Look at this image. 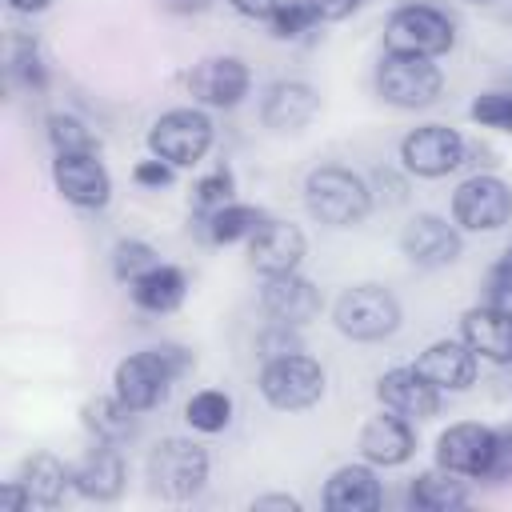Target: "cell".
<instances>
[{"instance_id":"obj_1","label":"cell","mask_w":512,"mask_h":512,"mask_svg":"<svg viewBox=\"0 0 512 512\" xmlns=\"http://www.w3.org/2000/svg\"><path fill=\"white\" fill-rule=\"evenodd\" d=\"M188 368H192V356L180 344H156V348L132 352L116 364V396L128 408L148 412L168 396L172 380L184 376Z\"/></svg>"},{"instance_id":"obj_2","label":"cell","mask_w":512,"mask_h":512,"mask_svg":"<svg viewBox=\"0 0 512 512\" xmlns=\"http://www.w3.org/2000/svg\"><path fill=\"white\" fill-rule=\"evenodd\" d=\"M304 204H308L312 220H320L328 228H352V224H360L368 216L372 192L352 168L320 164L304 180Z\"/></svg>"},{"instance_id":"obj_3","label":"cell","mask_w":512,"mask_h":512,"mask_svg":"<svg viewBox=\"0 0 512 512\" xmlns=\"http://www.w3.org/2000/svg\"><path fill=\"white\" fill-rule=\"evenodd\" d=\"M376 92L392 108H428L444 92V72L432 56L384 52L376 64Z\"/></svg>"},{"instance_id":"obj_4","label":"cell","mask_w":512,"mask_h":512,"mask_svg":"<svg viewBox=\"0 0 512 512\" xmlns=\"http://www.w3.org/2000/svg\"><path fill=\"white\" fill-rule=\"evenodd\" d=\"M332 320L348 340L372 344L400 328V300L384 284H352L340 292Z\"/></svg>"},{"instance_id":"obj_5","label":"cell","mask_w":512,"mask_h":512,"mask_svg":"<svg viewBox=\"0 0 512 512\" xmlns=\"http://www.w3.org/2000/svg\"><path fill=\"white\" fill-rule=\"evenodd\" d=\"M148 480L164 500H192L208 484V452L188 436H164L148 452Z\"/></svg>"},{"instance_id":"obj_6","label":"cell","mask_w":512,"mask_h":512,"mask_svg":"<svg viewBox=\"0 0 512 512\" xmlns=\"http://www.w3.org/2000/svg\"><path fill=\"white\" fill-rule=\"evenodd\" d=\"M384 44L388 52H412V56H440L456 44L452 20L432 8V4H404L388 16L384 24Z\"/></svg>"},{"instance_id":"obj_7","label":"cell","mask_w":512,"mask_h":512,"mask_svg":"<svg viewBox=\"0 0 512 512\" xmlns=\"http://www.w3.org/2000/svg\"><path fill=\"white\" fill-rule=\"evenodd\" d=\"M260 396L280 412H304L324 396V368L304 352L280 356V360H264Z\"/></svg>"},{"instance_id":"obj_8","label":"cell","mask_w":512,"mask_h":512,"mask_svg":"<svg viewBox=\"0 0 512 512\" xmlns=\"http://www.w3.org/2000/svg\"><path fill=\"white\" fill-rule=\"evenodd\" d=\"M148 148L172 168H192L212 148V120L200 108H172L152 124Z\"/></svg>"},{"instance_id":"obj_9","label":"cell","mask_w":512,"mask_h":512,"mask_svg":"<svg viewBox=\"0 0 512 512\" xmlns=\"http://www.w3.org/2000/svg\"><path fill=\"white\" fill-rule=\"evenodd\" d=\"M452 220L468 232H496L512 220V188L500 176H468L452 192Z\"/></svg>"},{"instance_id":"obj_10","label":"cell","mask_w":512,"mask_h":512,"mask_svg":"<svg viewBox=\"0 0 512 512\" xmlns=\"http://www.w3.org/2000/svg\"><path fill=\"white\" fill-rule=\"evenodd\" d=\"M400 160L412 176H424V180L448 176L452 168L464 164V136L448 124H420L404 136Z\"/></svg>"},{"instance_id":"obj_11","label":"cell","mask_w":512,"mask_h":512,"mask_svg":"<svg viewBox=\"0 0 512 512\" xmlns=\"http://www.w3.org/2000/svg\"><path fill=\"white\" fill-rule=\"evenodd\" d=\"M252 72L240 56H204L188 72V92L208 108H236L248 96Z\"/></svg>"},{"instance_id":"obj_12","label":"cell","mask_w":512,"mask_h":512,"mask_svg":"<svg viewBox=\"0 0 512 512\" xmlns=\"http://www.w3.org/2000/svg\"><path fill=\"white\" fill-rule=\"evenodd\" d=\"M464 240H460V228L448 224L444 216L436 212H420L404 224L400 232V252L416 264V268H444L460 256Z\"/></svg>"},{"instance_id":"obj_13","label":"cell","mask_w":512,"mask_h":512,"mask_svg":"<svg viewBox=\"0 0 512 512\" xmlns=\"http://www.w3.org/2000/svg\"><path fill=\"white\" fill-rule=\"evenodd\" d=\"M52 180H56V192L76 208H104L108 196H112V176L96 160V152L56 156L52 160Z\"/></svg>"},{"instance_id":"obj_14","label":"cell","mask_w":512,"mask_h":512,"mask_svg":"<svg viewBox=\"0 0 512 512\" xmlns=\"http://www.w3.org/2000/svg\"><path fill=\"white\" fill-rule=\"evenodd\" d=\"M248 260L260 276H280V272H296L304 260V232L288 220H264L252 236H248Z\"/></svg>"},{"instance_id":"obj_15","label":"cell","mask_w":512,"mask_h":512,"mask_svg":"<svg viewBox=\"0 0 512 512\" xmlns=\"http://www.w3.org/2000/svg\"><path fill=\"white\" fill-rule=\"evenodd\" d=\"M260 308L268 312V320H280V324H296L300 328L312 316H320V288L308 276H300V272L264 276Z\"/></svg>"},{"instance_id":"obj_16","label":"cell","mask_w":512,"mask_h":512,"mask_svg":"<svg viewBox=\"0 0 512 512\" xmlns=\"http://www.w3.org/2000/svg\"><path fill=\"white\" fill-rule=\"evenodd\" d=\"M376 400H380L384 408H392L396 416L420 424V420L436 416V408H440V388H432V384L416 372V364H412V368H388V372L376 380Z\"/></svg>"},{"instance_id":"obj_17","label":"cell","mask_w":512,"mask_h":512,"mask_svg":"<svg viewBox=\"0 0 512 512\" xmlns=\"http://www.w3.org/2000/svg\"><path fill=\"white\" fill-rule=\"evenodd\" d=\"M320 112V96L308 80H276L260 100V120L272 132H300Z\"/></svg>"},{"instance_id":"obj_18","label":"cell","mask_w":512,"mask_h":512,"mask_svg":"<svg viewBox=\"0 0 512 512\" xmlns=\"http://www.w3.org/2000/svg\"><path fill=\"white\" fill-rule=\"evenodd\" d=\"M488 456H492V428L472 424V420L452 424L436 440V464L448 468V472H456V476L480 480L484 468H488Z\"/></svg>"},{"instance_id":"obj_19","label":"cell","mask_w":512,"mask_h":512,"mask_svg":"<svg viewBox=\"0 0 512 512\" xmlns=\"http://www.w3.org/2000/svg\"><path fill=\"white\" fill-rule=\"evenodd\" d=\"M476 352L464 340H436L416 356V372L440 392H464L476 380Z\"/></svg>"},{"instance_id":"obj_20","label":"cell","mask_w":512,"mask_h":512,"mask_svg":"<svg viewBox=\"0 0 512 512\" xmlns=\"http://www.w3.org/2000/svg\"><path fill=\"white\" fill-rule=\"evenodd\" d=\"M460 340L492 364H508L512 360V312L500 304H480L468 308L460 320Z\"/></svg>"},{"instance_id":"obj_21","label":"cell","mask_w":512,"mask_h":512,"mask_svg":"<svg viewBox=\"0 0 512 512\" xmlns=\"http://www.w3.org/2000/svg\"><path fill=\"white\" fill-rule=\"evenodd\" d=\"M360 456L376 468H396L412 456V420L396 416L392 408L368 416V424L360 428Z\"/></svg>"},{"instance_id":"obj_22","label":"cell","mask_w":512,"mask_h":512,"mask_svg":"<svg viewBox=\"0 0 512 512\" xmlns=\"http://www.w3.org/2000/svg\"><path fill=\"white\" fill-rule=\"evenodd\" d=\"M72 488L84 496V500H116L124 492V460L116 452V444H104L96 440L72 468Z\"/></svg>"},{"instance_id":"obj_23","label":"cell","mask_w":512,"mask_h":512,"mask_svg":"<svg viewBox=\"0 0 512 512\" xmlns=\"http://www.w3.org/2000/svg\"><path fill=\"white\" fill-rule=\"evenodd\" d=\"M380 504H384V488H380L372 464H344L324 484L328 512H376Z\"/></svg>"},{"instance_id":"obj_24","label":"cell","mask_w":512,"mask_h":512,"mask_svg":"<svg viewBox=\"0 0 512 512\" xmlns=\"http://www.w3.org/2000/svg\"><path fill=\"white\" fill-rule=\"evenodd\" d=\"M16 480L28 488L32 504H40V508H56V504L64 500V492L72 488V468H64L52 452H32V456L20 464Z\"/></svg>"},{"instance_id":"obj_25","label":"cell","mask_w":512,"mask_h":512,"mask_svg":"<svg viewBox=\"0 0 512 512\" xmlns=\"http://www.w3.org/2000/svg\"><path fill=\"white\" fill-rule=\"evenodd\" d=\"M128 292H132V304H136V308L160 316V312L180 308V300H184V292H188V280H184V272H180L176 264H156L152 272H144L140 280H132Z\"/></svg>"},{"instance_id":"obj_26","label":"cell","mask_w":512,"mask_h":512,"mask_svg":"<svg viewBox=\"0 0 512 512\" xmlns=\"http://www.w3.org/2000/svg\"><path fill=\"white\" fill-rule=\"evenodd\" d=\"M80 420L92 432V440L104 444H124L136 432V408H128L120 396H92L80 408Z\"/></svg>"},{"instance_id":"obj_27","label":"cell","mask_w":512,"mask_h":512,"mask_svg":"<svg viewBox=\"0 0 512 512\" xmlns=\"http://www.w3.org/2000/svg\"><path fill=\"white\" fill-rule=\"evenodd\" d=\"M408 504L412 508H424V512H448V508H460L468 504V488L456 472L448 468H432V472H420L408 488Z\"/></svg>"},{"instance_id":"obj_28","label":"cell","mask_w":512,"mask_h":512,"mask_svg":"<svg viewBox=\"0 0 512 512\" xmlns=\"http://www.w3.org/2000/svg\"><path fill=\"white\" fill-rule=\"evenodd\" d=\"M268 216L256 208V204H224L216 212L204 216V228H208V240L212 244H232V240H248Z\"/></svg>"},{"instance_id":"obj_29","label":"cell","mask_w":512,"mask_h":512,"mask_svg":"<svg viewBox=\"0 0 512 512\" xmlns=\"http://www.w3.org/2000/svg\"><path fill=\"white\" fill-rule=\"evenodd\" d=\"M184 420H188L196 432H204V436L224 432V428L232 424V396L220 392V388H200V392L184 404Z\"/></svg>"},{"instance_id":"obj_30","label":"cell","mask_w":512,"mask_h":512,"mask_svg":"<svg viewBox=\"0 0 512 512\" xmlns=\"http://www.w3.org/2000/svg\"><path fill=\"white\" fill-rule=\"evenodd\" d=\"M48 144L56 156H80V152H96L100 140L92 136V128L68 112H52L48 116Z\"/></svg>"},{"instance_id":"obj_31","label":"cell","mask_w":512,"mask_h":512,"mask_svg":"<svg viewBox=\"0 0 512 512\" xmlns=\"http://www.w3.org/2000/svg\"><path fill=\"white\" fill-rule=\"evenodd\" d=\"M156 264H160V256H156V248L144 244V240H120V244L112 248V272H116L120 284L140 280V276L152 272Z\"/></svg>"},{"instance_id":"obj_32","label":"cell","mask_w":512,"mask_h":512,"mask_svg":"<svg viewBox=\"0 0 512 512\" xmlns=\"http://www.w3.org/2000/svg\"><path fill=\"white\" fill-rule=\"evenodd\" d=\"M312 24H316V16H312L308 0H280V8L268 16V28H272L276 40H296V36H304Z\"/></svg>"},{"instance_id":"obj_33","label":"cell","mask_w":512,"mask_h":512,"mask_svg":"<svg viewBox=\"0 0 512 512\" xmlns=\"http://www.w3.org/2000/svg\"><path fill=\"white\" fill-rule=\"evenodd\" d=\"M232 192H236L232 172H228V168H216V172H208V176L192 188V204H196V212H200V216H208V212H216V208L232 204Z\"/></svg>"},{"instance_id":"obj_34","label":"cell","mask_w":512,"mask_h":512,"mask_svg":"<svg viewBox=\"0 0 512 512\" xmlns=\"http://www.w3.org/2000/svg\"><path fill=\"white\" fill-rule=\"evenodd\" d=\"M8 72H12V80H20L24 88H44V64H40V52H36V44L32 40H24V36H16L12 40V56H8Z\"/></svg>"},{"instance_id":"obj_35","label":"cell","mask_w":512,"mask_h":512,"mask_svg":"<svg viewBox=\"0 0 512 512\" xmlns=\"http://www.w3.org/2000/svg\"><path fill=\"white\" fill-rule=\"evenodd\" d=\"M468 112H472V120L484 124V128L512 132V92H480Z\"/></svg>"},{"instance_id":"obj_36","label":"cell","mask_w":512,"mask_h":512,"mask_svg":"<svg viewBox=\"0 0 512 512\" xmlns=\"http://www.w3.org/2000/svg\"><path fill=\"white\" fill-rule=\"evenodd\" d=\"M256 348H260L264 360H280V356H296V352H304V340H300L296 324H280V320H272V324L256 336Z\"/></svg>"},{"instance_id":"obj_37","label":"cell","mask_w":512,"mask_h":512,"mask_svg":"<svg viewBox=\"0 0 512 512\" xmlns=\"http://www.w3.org/2000/svg\"><path fill=\"white\" fill-rule=\"evenodd\" d=\"M488 484H512V428H492V456L484 476Z\"/></svg>"},{"instance_id":"obj_38","label":"cell","mask_w":512,"mask_h":512,"mask_svg":"<svg viewBox=\"0 0 512 512\" xmlns=\"http://www.w3.org/2000/svg\"><path fill=\"white\" fill-rule=\"evenodd\" d=\"M484 288H488V304H500L504 296H512V244H508V248H504V256L488 268Z\"/></svg>"},{"instance_id":"obj_39","label":"cell","mask_w":512,"mask_h":512,"mask_svg":"<svg viewBox=\"0 0 512 512\" xmlns=\"http://www.w3.org/2000/svg\"><path fill=\"white\" fill-rule=\"evenodd\" d=\"M172 164L168 160H160V156H152V160H140L136 168H132V180L136 184H144V188H168L172 184Z\"/></svg>"},{"instance_id":"obj_40","label":"cell","mask_w":512,"mask_h":512,"mask_svg":"<svg viewBox=\"0 0 512 512\" xmlns=\"http://www.w3.org/2000/svg\"><path fill=\"white\" fill-rule=\"evenodd\" d=\"M360 4H364V0H308V8H312V16H316V24L344 20V16H352Z\"/></svg>"},{"instance_id":"obj_41","label":"cell","mask_w":512,"mask_h":512,"mask_svg":"<svg viewBox=\"0 0 512 512\" xmlns=\"http://www.w3.org/2000/svg\"><path fill=\"white\" fill-rule=\"evenodd\" d=\"M24 508H32L28 488H24L20 480H8V484L0 488V512H24Z\"/></svg>"},{"instance_id":"obj_42","label":"cell","mask_w":512,"mask_h":512,"mask_svg":"<svg viewBox=\"0 0 512 512\" xmlns=\"http://www.w3.org/2000/svg\"><path fill=\"white\" fill-rule=\"evenodd\" d=\"M240 16H248V20H268L276 8H280V0H228Z\"/></svg>"},{"instance_id":"obj_43","label":"cell","mask_w":512,"mask_h":512,"mask_svg":"<svg viewBox=\"0 0 512 512\" xmlns=\"http://www.w3.org/2000/svg\"><path fill=\"white\" fill-rule=\"evenodd\" d=\"M268 508L300 512V500H296V496H284V492H272V496H256V500H252V512H268Z\"/></svg>"},{"instance_id":"obj_44","label":"cell","mask_w":512,"mask_h":512,"mask_svg":"<svg viewBox=\"0 0 512 512\" xmlns=\"http://www.w3.org/2000/svg\"><path fill=\"white\" fill-rule=\"evenodd\" d=\"M52 0H8V8L12 12H44Z\"/></svg>"},{"instance_id":"obj_45","label":"cell","mask_w":512,"mask_h":512,"mask_svg":"<svg viewBox=\"0 0 512 512\" xmlns=\"http://www.w3.org/2000/svg\"><path fill=\"white\" fill-rule=\"evenodd\" d=\"M168 8L172 12H200V8H208V0H168Z\"/></svg>"},{"instance_id":"obj_46","label":"cell","mask_w":512,"mask_h":512,"mask_svg":"<svg viewBox=\"0 0 512 512\" xmlns=\"http://www.w3.org/2000/svg\"><path fill=\"white\" fill-rule=\"evenodd\" d=\"M472 4H488V0H472Z\"/></svg>"}]
</instances>
